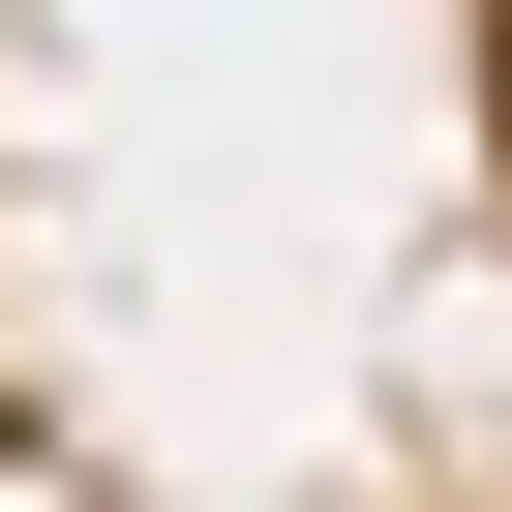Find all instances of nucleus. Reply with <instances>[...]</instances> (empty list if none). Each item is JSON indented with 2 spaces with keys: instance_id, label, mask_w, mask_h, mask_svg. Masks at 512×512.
<instances>
[]
</instances>
